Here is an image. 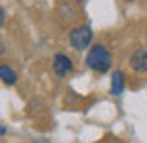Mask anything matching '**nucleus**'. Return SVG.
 I'll list each match as a JSON object with an SVG mask.
<instances>
[{"mask_svg":"<svg viewBox=\"0 0 147 143\" xmlns=\"http://www.w3.org/2000/svg\"><path fill=\"white\" fill-rule=\"evenodd\" d=\"M84 63L88 69H92L94 73H106L112 67V55L104 45H92L86 53Z\"/></svg>","mask_w":147,"mask_h":143,"instance_id":"1","label":"nucleus"},{"mask_svg":"<svg viewBox=\"0 0 147 143\" xmlns=\"http://www.w3.org/2000/svg\"><path fill=\"white\" fill-rule=\"evenodd\" d=\"M92 41V30L90 26H77L73 32L69 33V43L73 49H77V51H82V49H86Z\"/></svg>","mask_w":147,"mask_h":143,"instance_id":"2","label":"nucleus"},{"mask_svg":"<svg viewBox=\"0 0 147 143\" xmlns=\"http://www.w3.org/2000/svg\"><path fill=\"white\" fill-rule=\"evenodd\" d=\"M53 71H55L57 77H67L69 73L73 71V61H71V57L65 55V53H57L53 57Z\"/></svg>","mask_w":147,"mask_h":143,"instance_id":"3","label":"nucleus"},{"mask_svg":"<svg viewBox=\"0 0 147 143\" xmlns=\"http://www.w3.org/2000/svg\"><path fill=\"white\" fill-rule=\"evenodd\" d=\"M129 65L136 73H147V49L145 47H139L136 49L131 57H129Z\"/></svg>","mask_w":147,"mask_h":143,"instance_id":"4","label":"nucleus"},{"mask_svg":"<svg viewBox=\"0 0 147 143\" xmlns=\"http://www.w3.org/2000/svg\"><path fill=\"white\" fill-rule=\"evenodd\" d=\"M125 88V75L122 71H114L112 75V82H110V92L114 96H120Z\"/></svg>","mask_w":147,"mask_h":143,"instance_id":"5","label":"nucleus"},{"mask_svg":"<svg viewBox=\"0 0 147 143\" xmlns=\"http://www.w3.org/2000/svg\"><path fill=\"white\" fill-rule=\"evenodd\" d=\"M0 80L4 82V84H16V80H18V75H16V71L8 65H0Z\"/></svg>","mask_w":147,"mask_h":143,"instance_id":"6","label":"nucleus"},{"mask_svg":"<svg viewBox=\"0 0 147 143\" xmlns=\"http://www.w3.org/2000/svg\"><path fill=\"white\" fill-rule=\"evenodd\" d=\"M4 20H6V14H4V8L0 6V28L4 26Z\"/></svg>","mask_w":147,"mask_h":143,"instance_id":"7","label":"nucleus"},{"mask_svg":"<svg viewBox=\"0 0 147 143\" xmlns=\"http://www.w3.org/2000/svg\"><path fill=\"white\" fill-rule=\"evenodd\" d=\"M4 51H6V47H4V43L0 41V55H4Z\"/></svg>","mask_w":147,"mask_h":143,"instance_id":"8","label":"nucleus"},{"mask_svg":"<svg viewBox=\"0 0 147 143\" xmlns=\"http://www.w3.org/2000/svg\"><path fill=\"white\" fill-rule=\"evenodd\" d=\"M4 133H6V127H4V125H0V135H4Z\"/></svg>","mask_w":147,"mask_h":143,"instance_id":"9","label":"nucleus"},{"mask_svg":"<svg viewBox=\"0 0 147 143\" xmlns=\"http://www.w3.org/2000/svg\"><path fill=\"white\" fill-rule=\"evenodd\" d=\"M77 2H82V0H77Z\"/></svg>","mask_w":147,"mask_h":143,"instance_id":"10","label":"nucleus"}]
</instances>
